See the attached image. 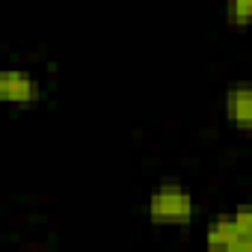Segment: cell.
I'll use <instances>...</instances> for the list:
<instances>
[{
  "label": "cell",
  "mask_w": 252,
  "mask_h": 252,
  "mask_svg": "<svg viewBox=\"0 0 252 252\" xmlns=\"http://www.w3.org/2000/svg\"><path fill=\"white\" fill-rule=\"evenodd\" d=\"M39 95H42V89L27 71H15V68L0 71V98L3 101H9V104H33V101H39Z\"/></svg>",
  "instance_id": "2"
},
{
  "label": "cell",
  "mask_w": 252,
  "mask_h": 252,
  "mask_svg": "<svg viewBox=\"0 0 252 252\" xmlns=\"http://www.w3.org/2000/svg\"><path fill=\"white\" fill-rule=\"evenodd\" d=\"M234 243H237V222H234V214L217 217V220L205 228V246H208V249H228V252H234Z\"/></svg>",
  "instance_id": "4"
},
{
  "label": "cell",
  "mask_w": 252,
  "mask_h": 252,
  "mask_svg": "<svg viewBox=\"0 0 252 252\" xmlns=\"http://www.w3.org/2000/svg\"><path fill=\"white\" fill-rule=\"evenodd\" d=\"M193 211H196L193 196L175 181L160 184L149 196V217L158 225H184V222L193 220Z\"/></svg>",
  "instance_id": "1"
},
{
  "label": "cell",
  "mask_w": 252,
  "mask_h": 252,
  "mask_svg": "<svg viewBox=\"0 0 252 252\" xmlns=\"http://www.w3.org/2000/svg\"><path fill=\"white\" fill-rule=\"evenodd\" d=\"M234 222H237V243H234V252H252V208L234 211Z\"/></svg>",
  "instance_id": "5"
},
{
  "label": "cell",
  "mask_w": 252,
  "mask_h": 252,
  "mask_svg": "<svg viewBox=\"0 0 252 252\" xmlns=\"http://www.w3.org/2000/svg\"><path fill=\"white\" fill-rule=\"evenodd\" d=\"M225 119L237 131H252V83H234L225 92Z\"/></svg>",
  "instance_id": "3"
},
{
  "label": "cell",
  "mask_w": 252,
  "mask_h": 252,
  "mask_svg": "<svg viewBox=\"0 0 252 252\" xmlns=\"http://www.w3.org/2000/svg\"><path fill=\"white\" fill-rule=\"evenodd\" d=\"M225 21L231 27H252V0H225Z\"/></svg>",
  "instance_id": "6"
}]
</instances>
